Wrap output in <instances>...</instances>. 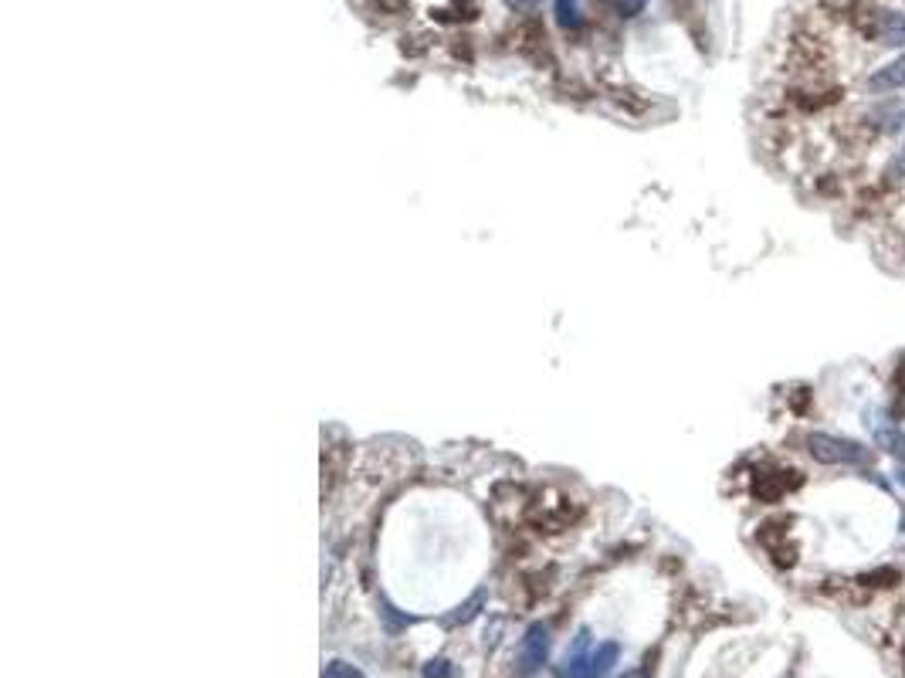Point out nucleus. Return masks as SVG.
Listing matches in <instances>:
<instances>
[{
    "label": "nucleus",
    "mask_w": 905,
    "mask_h": 678,
    "mask_svg": "<svg viewBox=\"0 0 905 678\" xmlns=\"http://www.w3.org/2000/svg\"><path fill=\"white\" fill-rule=\"evenodd\" d=\"M851 21L855 28L872 41H882L889 48H902L905 45V14L892 11V7L872 4V0H858L851 7Z\"/></svg>",
    "instance_id": "1"
},
{
    "label": "nucleus",
    "mask_w": 905,
    "mask_h": 678,
    "mask_svg": "<svg viewBox=\"0 0 905 678\" xmlns=\"http://www.w3.org/2000/svg\"><path fill=\"white\" fill-rule=\"evenodd\" d=\"M807 451H811L814 462L821 465H865L868 462V448L858 445L851 438H838V434H807Z\"/></svg>",
    "instance_id": "2"
},
{
    "label": "nucleus",
    "mask_w": 905,
    "mask_h": 678,
    "mask_svg": "<svg viewBox=\"0 0 905 678\" xmlns=\"http://www.w3.org/2000/svg\"><path fill=\"white\" fill-rule=\"evenodd\" d=\"M546 658H550V628H546V624H533V628L526 631V638L519 641L516 675H522V678L536 675L539 668L546 665Z\"/></svg>",
    "instance_id": "3"
},
{
    "label": "nucleus",
    "mask_w": 905,
    "mask_h": 678,
    "mask_svg": "<svg viewBox=\"0 0 905 678\" xmlns=\"http://www.w3.org/2000/svg\"><path fill=\"white\" fill-rule=\"evenodd\" d=\"M590 655H594V651H590V631H587V628H580L577 641H573V648L567 651L563 665L556 668V675H560V678H583V675H587Z\"/></svg>",
    "instance_id": "4"
},
{
    "label": "nucleus",
    "mask_w": 905,
    "mask_h": 678,
    "mask_svg": "<svg viewBox=\"0 0 905 678\" xmlns=\"http://www.w3.org/2000/svg\"><path fill=\"white\" fill-rule=\"evenodd\" d=\"M899 89H905V55H899L889 65H882L872 78H868V92H875V95L899 92Z\"/></svg>",
    "instance_id": "5"
},
{
    "label": "nucleus",
    "mask_w": 905,
    "mask_h": 678,
    "mask_svg": "<svg viewBox=\"0 0 905 678\" xmlns=\"http://www.w3.org/2000/svg\"><path fill=\"white\" fill-rule=\"evenodd\" d=\"M617 658H621V645H617V641H604V645H597L594 655H590L587 675L583 678H607L611 675V668L617 665Z\"/></svg>",
    "instance_id": "6"
},
{
    "label": "nucleus",
    "mask_w": 905,
    "mask_h": 678,
    "mask_svg": "<svg viewBox=\"0 0 905 678\" xmlns=\"http://www.w3.org/2000/svg\"><path fill=\"white\" fill-rule=\"evenodd\" d=\"M872 428H875V424H872ZM875 438H878V445L889 451L892 458H899V462L905 465V434L899 428H875Z\"/></svg>",
    "instance_id": "7"
},
{
    "label": "nucleus",
    "mask_w": 905,
    "mask_h": 678,
    "mask_svg": "<svg viewBox=\"0 0 905 678\" xmlns=\"http://www.w3.org/2000/svg\"><path fill=\"white\" fill-rule=\"evenodd\" d=\"M482 607H485V590H475V594H472V601H468V604H461L455 614H448V617H445V624H448V628H458V624H468V621H472V617H475L478 611H482Z\"/></svg>",
    "instance_id": "8"
},
{
    "label": "nucleus",
    "mask_w": 905,
    "mask_h": 678,
    "mask_svg": "<svg viewBox=\"0 0 905 678\" xmlns=\"http://www.w3.org/2000/svg\"><path fill=\"white\" fill-rule=\"evenodd\" d=\"M323 678H363V672L353 668L350 662H343V658H333V662L323 668Z\"/></svg>",
    "instance_id": "9"
},
{
    "label": "nucleus",
    "mask_w": 905,
    "mask_h": 678,
    "mask_svg": "<svg viewBox=\"0 0 905 678\" xmlns=\"http://www.w3.org/2000/svg\"><path fill=\"white\" fill-rule=\"evenodd\" d=\"M556 17H560L563 28H577L580 24V14H577V4H573V0H556Z\"/></svg>",
    "instance_id": "10"
},
{
    "label": "nucleus",
    "mask_w": 905,
    "mask_h": 678,
    "mask_svg": "<svg viewBox=\"0 0 905 678\" xmlns=\"http://www.w3.org/2000/svg\"><path fill=\"white\" fill-rule=\"evenodd\" d=\"M424 678H451V662L448 658H434L424 665Z\"/></svg>",
    "instance_id": "11"
},
{
    "label": "nucleus",
    "mask_w": 905,
    "mask_h": 678,
    "mask_svg": "<svg viewBox=\"0 0 905 678\" xmlns=\"http://www.w3.org/2000/svg\"><path fill=\"white\" fill-rule=\"evenodd\" d=\"M380 614H384V621H387V628H390V631H400V628H407V617H400V614L394 611V607H390V604H387V601H384V604H380Z\"/></svg>",
    "instance_id": "12"
},
{
    "label": "nucleus",
    "mask_w": 905,
    "mask_h": 678,
    "mask_svg": "<svg viewBox=\"0 0 905 678\" xmlns=\"http://www.w3.org/2000/svg\"><path fill=\"white\" fill-rule=\"evenodd\" d=\"M641 7H645V0H621V11L628 14V17H631V14H638Z\"/></svg>",
    "instance_id": "13"
},
{
    "label": "nucleus",
    "mask_w": 905,
    "mask_h": 678,
    "mask_svg": "<svg viewBox=\"0 0 905 678\" xmlns=\"http://www.w3.org/2000/svg\"><path fill=\"white\" fill-rule=\"evenodd\" d=\"M509 4H512V7H519V11H533L539 0H509Z\"/></svg>",
    "instance_id": "14"
},
{
    "label": "nucleus",
    "mask_w": 905,
    "mask_h": 678,
    "mask_svg": "<svg viewBox=\"0 0 905 678\" xmlns=\"http://www.w3.org/2000/svg\"><path fill=\"white\" fill-rule=\"evenodd\" d=\"M895 173H905V146H902V156H899V163H895Z\"/></svg>",
    "instance_id": "15"
},
{
    "label": "nucleus",
    "mask_w": 905,
    "mask_h": 678,
    "mask_svg": "<svg viewBox=\"0 0 905 678\" xmlns=\"http://www.w3.org/2000/svg\"><path fill=\"white\" fill-rule=\"evenodd\" d=\"M621 678H645V675H641V672H624Z\"/></svg>",
    "instance_id": "16"
},
{
    "label": "nucleus",
    "mask_w": 905,
    "mask_h": 678,
    "mask_svg": "<svg viewBox=\"0 0 905 678\" xmlns=\"http://www.w3.org/2000/svg\"><path fill=\"white\" fill-rule=\"evenodd\" d=\"M899 482L905 485V465H902V462H899Z\"/></svg>",
    "instance_id": "17"
}]
</instances>
